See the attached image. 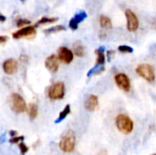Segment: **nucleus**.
<instances>
[{"label": "nucleus", "mask_w": 156, "mask_h": 155, "mask_svg": "<svg viewBox=\"0 0 156 155\" xmlns=\"http://www.w3.org/2000/svg\"><path fill=\"white\" fill-rule=\"evenodd\" d=\"M75 144H76V136L73 131L69 130L67 132L63 134L59 141V149L63 153H72L75 149Z\"/></svg>", "instance_id": "nucleus-1"}, {"label": "nucleus", "mask_w": 156, "mask_h": 155, "mask_svg": "<svg viewBox=\"0 0 156 155\" xmlns=\"http://www.w3.org/2000/svg\"><path fill=\"white\" fill-rule=\"evenodd\" d=\"M116 126L118 130L124 134H129L133 130V122L132 119L125 114H119L115 120Z\"/></svg>", "instance_id": "nucleus-2"}, {"label": "nucleus", "mask_w": 156, "mask_h": 155, "mask_svg": "<svg viewBox=\"0 0 156 155\" xmlns=\"http://www.w3.org/2000/svg\"><path fill=\"white\" fill-rule=\"evenodd\" d=\"M136 73L148 82H153L155 79V71L152 65L150 64H140L136 68Z\"/></svg>", "instance_id": "nucleus-3"}, {"label": "nucleus", "mask_w": 156, "mask_h": 155, "mask_svg": "<svg viewBox=\"0 0 156 155\" xmlns=\"http://www.w3.org/2000/svg\"><path fill=\"white\" fill-rule=\"evenodd\" d=\"M48 96L52 100H62L65 96V85L63 82L53 83L48 90Z\"/></svg>", "instance_id": "nucleus-4"}, {"label": "nucleus", "mask_w": 156, "mask_h": 155, "mask_svg": "<svg viewBox=\"0 0 156 155\" xmlns=\"http://www.w3.org/2000/svg\"><path fill=\"white\" fill-rule=\"evenodd\" d=\"M10 107L11 109L17 113H22L27 111V103L21 95L18 93H12L10 95Z\"/></svg>", "instance_id": "nucleus-5"}, {"label": "nucleus", "mask_w": 156, "mask_h": 155, "mask_svg": "<svg viewBox=\"0 0 156 155\" xmlns=\"http://www.w3.org/2000/svg\"><path fill=\"white\" fill-rule=\"evenodd\" d=\"M116 85L124 92H128L131 90V80L129 77L124 73H118L114 77Z\"/></svg>", "instance_id": "nucleus-6"}, {"label": "nucleus", "mask_w": 156, "mask_h": 155, "mask_svg": "<svg viewBox=\"0 0 156 155\" xmlns=\"http://www.w3.org/2000/svg\"><path fill=\"white\" fill-rule=\"evenodd\" d=\"M125 16L127 18V29L130 32H134L139 27V19L135 13L130 9L125 11Z\"/></svg>", "instance_id": "nucleus-7"}, {"label": "nucleus", "mask_w": 156, "mask_h": 155, "mask_svg": "<svg viewBox=\"0 0 156 155\" xmlns=\"http://www.w3.org/2000/svg\"><path fill=\"white\" fill-rule=\"evenodd\" d=\"M36 35V26H28L22 27L16 32L13 33V37L15 39H19L22 37H30Z\"/></svg>", "instance_id": "nucleus-8"}, {"label": "nucleus", "mask_w": 156, "mask_h": 155, "mask_svg": "<svg viewBox=\"0 0 156 155\" xmlns=\"http://www.w3.org/2000/svg\"><path fill=\"white\" fill-rule=\"evenodd\" d=\"M58 58L64 64H69L73 60L74 54L69 48L66 47H61L58 50Z\"/></svg>", "instance_id": "nucleus-9"}, {"label": "nucleus", "mask_w": 156, "mask_h": 155, "mask_svg": "<svg viewBox=\"0 0 156 155\" xmlns=\"http://www.w3.org/2000/svg\"><path fill=\"white\" fill-rule=\"evenodd\" d=\"M45 67L50 72L56 73L59 69L58 58L56 55H51V56L48 57L45 60Z\"/></svg>", "instance_id": "nucleus-10"}, {"label": "nucleus", "mask_w": 156, "mask_h": 155, "mask_svg": "<svg viewBox=\"0 0 156 155\" xmlns=\"http://www.w3.org/2000/svg\"><path fill=\"white\" fill-rule=\"evenodd\" d=\"M18 69V63L16 59L14 58H8L4 61L3 63V69L5 74L7 75H12L17 71Z\"/></svg>", "instance_id": "nucleus-11"}, {"label": "nucleus", "mask_w": 156, "mask_h": 155, "mask_svg": "<svg viewBox=\"0 0 156 155\" xmlns=\"http://www.w3.org/2000/svg\"><path fill=\"white\" fill-rule=\"evenodd\" d=\"M88 16L87 13L85 11H80L79 13H77L69 21V26L70 27V29L72 30H76L78 29V26H79V24L81 23L82 21H84V19H86V17Z\"/></svg>", "instance_id": "nucleus-12"}, {"label": "nucleus", "mask_w": 156, "mask_h": 155, "mask_svg": "<svg viewBox=\"0 0 156 155\" xmlns=\"http://www.w3.org/2000/svg\"><path fill=\"white\" fill-rule=\"evenodd\" d=\"M98 107H99L98 97L93 94L90 95L84 102V108L89 111H94L98 109Z\"/></svg>", "instance_id": "nucleus-13"}, {"label": "nucleus", "mask_w": 156, "mask_h": 155, "mask_svg": "<svg viewBox=\"0 0 156 155\" xmlns=\"http://www.w3.org/2000/svg\"><path fill=\"white\" fill-rule=\"evenodd\" d=\"M95 53L97 55L96 64L94 67H103L105 63V55H104V47H101L98 49L95 50Z\"/></svg>", "instance_id": "nucleus-14"}, {"label": "nucleus", "mask_w": 156, "mask_h": 155, "mask_svg": "<svg viewBox=\"0 0 156 155\" xmlns=\"http://www.w3.org/2000/svg\"><path fill=\"white\" fill-rule=\"evenodd\" d=\"M70 105L69 104H67L65 107H64V109L60 111V113L58 114V117L57 118V120L55 121V123H59V122H61L62 121H64L68 116H69V114L70 113Z\"/></svg>", "instance_id": "nucleus-15"}, {"label": "nucleus", "mask_w": 156, "mask_h": 155, "mask_svg": "<svg viewBox=\"0 0 156 155\" xmlns=\"http://www.w3.org/2000/svg\"><path fill=\"white\" fill-rule=\"evenodd\" d=\"M100 25H101V27L106 28V29L112 28V20L108 16H101L100 17Z\"/></svg>", "instance_id": "nucleus-16"}, {"label": "nucleus", "mask_w": 156, "mask_h": 155, "mask_svg": "<svg viewBox=\"0 0 156 155\" xmlns=\"http://www.w3.org/2000/svg\"><path fill=\"white\" fill-rule=\"evenodd\" d=\"M73 48H74V53L76 56H78V57H83L84 56L85 49H84V47L81 45V43H80V42L75 43Z\"/></svg>", "instance_id": "nucleus-17"}, {"label": "nucleus", "mask_w": 156, "mask_h": 155, "mask_svg": "<svg viewBox=\"0 0 156 155\" xmlns=\"http://www.w3.org/2000/svg\"><path fill=\"white\" fill-rule=\"evenodd\" d=\"M38 113V108L35 103H31L28 108V114L31 120H35Z\"/></svg>", "instance_id": "nucleus-18"}, {"label": "nucleus", "mask_w": 156, "mask_h": 155, "mask_svg": "<svg viewBox=\"0 0 156 155\" xmlns=\"http://www.w3.org/2000/svg\"><path fill=\"white\" fill-rule=\"evenodd\" d=\"M64 30H66L65 26L62 25H59V26H51L48 29H45L44 33L47 35H49V34H53V33H57V32H60V31H64Z\"/></svg>", "instance_id": "nucleus-19"}, {"label": "nucleus", "mask_w": 156, "mask_h": 155, "mask_svg": "<svg viewBox=\"0 0 156 155\" xmlns=\"http://www.w3.org/2000/svg\"><path fill=\"white\" fill-rule=\"evenodd\" d=\"M58 17H47V16H44L42 18H40L37 23L36 24V26H38V25H45V24H50V23H54L56 21H58Z\"/></svg>", "instance_id": "nucleus-20"}, {"label": "nucleus", "mask_w": 156, "mask_h": 155, "mask_svg": "<svg viewBox=\"0 0 156 155\" xmlns=\"http://www.w3.org/2000/svg\"><path fill=\"white\" fill-rule=\"evenodd\" d=\"M118 50L122 53H133V48L132 47H129L127 45H122L118 48Z\"/></svg>", "instance_id": "nucleus-21"}, {"label": "nucleus", "mask_w": 156, "mask_h": 155, "mask_svg": "<svg viewBox=\"0 0 156 155\" xmlns=\"http://www.w3.org/2000/svg\"><path fill=\"white\" fill-rule=\"evenodd\" d=\"M27 25H30V21L27 20V19H25V18H19L17 19L16 21V26H25Z\"/></svg>", "instance_id": "nucleus-22"}, {"label": "nucleus", "mask_w": 156, "mask_h": 155, "mask_svg": "<svg viewBox=\"0 0 156 155\" xmlns=\"http://www.w3.org/2000/svg\"><path fill=\"white\" fill-rule=\"evenodd\" d=\"M18 147H19V150H20V153H21V154L22 155H25L27 152H28V147L22 142V143H18Z\"/></svg>", "instance_id": "nucleus-23"}, {"label": "nucleus", "mask_w": 156, "mask_h": 155, "mask_svg": "<svg viewBox=\"0 0 156 155\" xmlns=\"http://www.w3.org/2000/svg\"><path fill=\"white\" fill-rule=\"evenodd\" d=\"M23 140H24V136H15L9 140V143H20L23 142Z\"/></svg>", "instance_id": "nucleus-24"}, {"label": "nucleus", "mask_w": 156, "mask_h": 155, "mask_svg": "<svg viewBox=\"0 0 156 155\" xmlns=\"http://www.w3.org/2000/svg\"><path fill=\"white\" fill-rule=\"evenodd\" d=\"M114 54H115V51H114V50H109V51L107 52V58H108L109 61H111V60L113 58Z\"/></svg>", "instance_id": "nucleus-25"}, {"label": "nucleus", "mask_w": 156, "mask_h": 155, "mask_svg": "<svg viewBox=\"0 0 156 155\" xmlns=\"http://www.w3.org/2000/svg\"><path fill=\"white\" fill-rule=\"evenodd\" d=\"M7 39H8L7 37H5V36H1V37H0V43H1V44H4L5 41H7Z\"/></svg>", "instance_id": "nucleus-26"}, {"label": "nucleus", "mask_w": 156, "mask_h": 155, "mask_svg": "<svg viewBox=\"0 0 156 155\" xmlns=\"http://www.w3.org/2000/svg\"><path fill=\"white\" fill-rule=\"evenodd\" d=\"M27 59H28V58H27V55H22V56H20V60H21V61H25V62H27Z\"/></svg>", "instance_id": "nucleus-27"}, {"label": "nucleus", "mask_w": 156, "mask_h": 155, "mask_svg": "<svg viewBox=\"0 0 156 155\" xmlns=\"http://www.w3.org/2000/svg\"><path fill=\"white\" fill-rule=\"evenodd\" d=\"M5 16H3V15H1V16H0V21H1V22H5Z\"/></svg>", "instance_id": "nucleus-28"}, {"label": "nucleus", "mask_w": 156, "mask_h": 155, "mask_svg": "<svg viewBox=\"0 0 156 155\" xmlns=\"http://www.w3.org/2000/svg\"><path fill=\"white\" fill-rule=\"evenodd\" d=\"M153 27L156 28V19H154V22H153Z\"/></svg>", "instance_id": "nucleus-29"}, {"label": "nucleus", "mask_w": 156, "mask_h": 155, "mask_svg": "<svg viewBox=\"0 0 156 155\" xmlns=\"http://www.w3.org/2000/svg\"><path fill=\"white\" fill-rule=\"evenodd\" d=\"M20 1H22V2H25L26 0H20Z\"/></svg>", "instance_id": "nucleus-30"}, {"label": "nucleus", "mask_w": 156, "mask_h": 155, "mask_svg": "<svg viewBox=\"0 0 156 155\" xmlns=\"http://www.w3.org/2000/svg\"><path fill=\"white\" fill-rule=\"evenodd\" d=\"M152 155H156V153H154V154H152Z\"/></svg>", "instance_id": "nucleus-31"}]
</instances>
